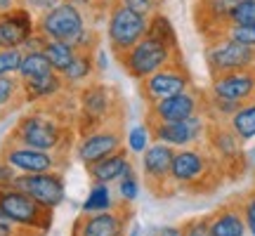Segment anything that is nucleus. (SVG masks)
Returning <instances> with one entry per match:
<instances>
[{
    "instance_id": "24",
    "label": "nucleus",
    "mask_w": 255,
    "mask_h": 236,
    "mask_svg": "<svg viewBox=\"0 0 255 236\" xmlns=\"http://www.w3.org/2000/svg\"><path fill=\"white\" fill-rule=\"evenodd\" d=\"M95 76H100L97 66H95V52H78L76 59L71 62V66L62 73L69 90H81L83 85L95 81Z\"/></svg>"
},
{
    "instance_id": "30",
    "label": "nucleus",
    "mask_w": 255,
    "mask_h": 236,
    "mask_svg": "<svg viewBox=\"0 0 255 236\" xmlns=\"http://www.w3.org/2000/svg\"><path fill=\"white\" fill-rule=\"evenodd\" d=\"M119 203L114 201V194H111L109 184H97V182H92L90 191H88V196L83 201L81 210L88 215V213H104V210H111L116 208Z\"/></svg>"
},
{
    "instance_id": "5",
    "label": "nucleus",
    "mask_w": 255,
    "mask_h": 236,
    "mask_svg": "<svg viewBox=\"0 0 255 236\" xmlns=\"http://www.w3.org/2000/svg\"><path fill=\"white\" fill-rule=\"evenodd\" d=\"M146 21L149 17L137 14L135 9L126 7L119 0H111L107 9V43L111 52L121 57L130 47H135L146 36Z\"/></svg>"
},
{
    "instance_id": "16",
    "label": "nucleus",
    "mask_w": 255,
    "mask_h": 236,
    "mask_svg": "<svg viewBox=\"0 0 255 236\" xmlns=\"http://www.w3.org/2000/svg\"><path fill=\"white\" fill-rule=\"evenodd\" d=\"M24 194L40 203L43 208L55 213L64 201H66V180L64 170H50V173H36V175H17L14 184Z\"/></svg>"
},
{
    "instance_id": "23",
    "label": "nucleus",
    "mask_w": 255,
    "mask_h": 236,
    "mask_svg": "<svg viewBox=\"0 0 255 236\" xmlns=\"http://www.w3.org/2000/svg\"><path fill=\"white\" fill-rule=\"evenodd\" d=\"M24 85V102L26 104H33V107H40V104H52L59 97H64L69 88L64 78L57 71L47 73L43 78H36V81H28L21 83Z\"/></svg>"
},
{
    "instance_id": "18",
    "label": "nucleus",
    "mask_w": 255,
    "mask_h": 236,
    "mask_svg": "<svg viewBox=\"0 0 255 236\" xmlns=\"http://www.w3.org/2000/svg\"><path fill=\"white\" fill-rule=\"evenodd\" d=\"M36 33V14L26 5H17L0 14V47H24Z\"/></svg>"
},
{
    "instance_id": "27",
    "label": "nucleus",
    "mask_w": 255,
    "mask_h": 236,
    "mask_svg": "<svg viewBox=\"0 0 255 236\" xmlns=\"http://www.w3.org/2000/svg\"><path fill=\"white\" fill-rule=\"evenodd\" d=\"M146 36L163 43V45L173 47V50H180V40H177V31H175L173 21L168 19V14H163L161 9L154 12L149 21H146Z\"/></svg>"
},
{
    "instance_id": "17",
    "label": "nucleus",
    "mask_w": 255,
    "mask_h": 236,
    "mask_svg": "<svg viewBox=\"0 0 255 236\" xmlns=\"http://www.w3.org/2000/svg\"><path fill=\"white\" fill-rule=\"evenodd\" d=\"M130 218L132 213L126 203L104 213H83L73 225L71 236H128Z\"/></svg>"
},
{
    "instance_id": "4",
    "label": "nucleus",
    "mask_w": 255,
    "mask_h": 236,
    "mask_svg": "<svg viewBox=\"0 0 255 236\" xmlns=\"http://www.w3.org/2000/svg\"><path fill=\"white\" fill-rule=\"evenodd\" d=\"M119 64L123 66L126 76H130L132 81H144L151 73H156L158 69H163L168 64L182 59V52L180 50H173V47L158 43L154 38L144 36L135 47H130L128 52H123L121 57H116Z\"/></svg>"
},
{
    "instance_id": "11",
    "label": "nucleus",
    "mask_w": 255,
    "mask_h": 236,
    "mask_svg": "<svg viewBox=\"0 0 255 236\" xmlns=\"http://www.w3.org/2000/svg\"><path fill=\"white\" fill-rule=\"evenodd\" d=\"M123 146H126L123 123H111V125L78 135L76 144H73V154L83 165H92L102 161V158H107V156L116 154Z\"/></svg>"
},
{
    "instance_id": "37",
    "label": "nucleus",
    "mask_w": 255,
    "mask_h": 236,
    "mask_svg": "<svg viewBox=\"0 0 255 236\" xmlns=\"http://www.w3.org/2000/svg\"><path fill=\"white\" fill-rule=\"evenodd\" d=\"M119 2H123L130 9H135L137 14H142V17H151L163 5V0H119Z\"/></svg>"
},
{
    "instance_id": "3",
    "label": "nucleus",
    "mask_w": 255,
    "mask_h": 236,
    "mask_svg": "<svg viewBox=\"0 0 255 236\" xmlns=\"http://www.w3.org/2000/svg\"><path fill=\"white\" fill-rule=\"evenodd\" d=\"M76 127L78 135L90 132L97 127L111 125V123H123V102L116 88L104 85L100 81H92L76 90Z\"/></svg>"
},
{
    "instance_id": "31",
    "label": "nucleus",
    "mask_w": 255,
    "mask_h": 236,
    "mask_svg": "<svg viewBox=\"0 0 255 236\" xmlns=\"http://www.w3.org/2000/svg\"><path fill=\"white\" fill-rule=\"evenodd\" d=\"M119 199L121 203H126V206H132L139 196V191H142V182H139V175H137L135 168H130L119 182Z\"/></svg>"
},
{
    "instance_id": "20",
    "label": "nucleus",
    "mask_w": 255,
    "mask_h": 236,
    "mask_svg": "<svg viewBox=\"0 0 255 236\" xmlns=\"http://www.w3.org/2000/svg\"><path fill=\"white\" fill-rule=\"evenodd\" d=\"M237 0H199L196 2V26L206 40L225 36L229 26V12Z\"/></svg>"
},
{
    "instance_id": "39",
    "label": "nucleus",
    "mask_w": 255,
    "mask_h": 236,
    "mask_svg": "<svg viewBox=\"0 0 255 236\" xmlns=\"http://www.w3.org/2000/svg\"><path fill=\"white\" fill-rule=\"evenodd\" d=\"M241 210H244V220H246L248 234L255 236V189L248 191L246 196L241 199Z\"/></svg>"
},
{
    "instance_id": "8",
    "label": "nucleus",
    "mask_w": 255,
    "mask_h": 236,
    "mask_svg": "<svg viewBox=\"0 0 255 236\" xmlns=\"http://www.w3.org/2000/svg\"><path fill=\"white\" fill-rule=\"evenodd\" d=\"M206 66L210 78L232 71H255V47L244 45L229 36L206 40Z\"/></svg>"
},
{
    "instance_id": "47",
    "label": "nucleus",
    "mask_w": 255,
    "mask_h": 236,
    "mask_svg": "<svg viewBox=\"0 0 255 236\" xmlns=\"http://www.w3.org/2000/svg\"><path fill=\"white\" fill-rule=\"evenodd\" d=\"M128 236H139V225H132V227H130V234Z\"/></svg>"
},
{
    "instance_id": "7",
    "label": "nucleus",
    "mask_w": 255,
    "mask_h": 236,
    "mask_svg": "<svg viewBox=\"0 0 255 236\" xmlns=\"http://www.w3.org/2000/svg\"><path fill=\"white\" fill-rule=\"evenodd\" d=\"M88 26H90L88 12L81 5L69 2V0H62L59 5L36 17V31L47 40L73 43Z\"/></svg>"
},
{
    "instance_id": "15",
    "label": "nucleus",
    "mask_w": 255,
    "mask_h": 236,
    "mask_svg": "<svg viewBox=\"0 0 255 236\" xmlns=\"http://www.w3.org/2000/svg\"><path fill=\"white\" fill-rule=\"evenodd\" d=\"M151 130V139L154 142H163V144L173 146V149H184V146H196L206 144L208 137L210 120L206 114H199L187 120H173V123H146Z\"/></svg>"
},
{
    "instance_id": "36",
    "label": "nucleus",
    "mask_w": 255,
    "mask_h": 236,
    "mask_svg": "<svg viewBox=\"0 0 255 236\" xmlns=\"http://www.w3.org/2000/svg\"><path fill=\"white\" fill-rule=\"evenodd\" d=\"M180 229H182V236H213V232H210L208 215L187 220V222H182V225H180Z\"/></svg>"
},
{
    "instance_id": "45",
    "label": "nucleus",
    "mask_w": 255,
    "mask_h": 236,
    "mask_svg": "<svg viewBox=\"0 0 255 236\" xmlns=\"http://www.w3.org/2000/svg\"><path fill=\"white\" fill-rule=\"evenodd\" d=\"M17 5H21V0H0V14H2V12H9V9H14Z\"/></svg>"
},
{
    "instance_id": "13",
    "label": "nucleus",
    "mask_w": 255,
    "mask_h": 236,
    "mask_svg": "<svg viewBox=\"0 0 255 236\" xmlns=\"http://www.w3.org/2000/svg\"><path fill=\"white\" fill-rule=\"evenodd\" d=\"M0 156L19 175L64 170L66 168V158H69L66 154H59V151H45V149H33V146L12 144V142H5V144L0 146Z\"/></svg>"
},
{
    "instance_id": "42",
    "label": "nucleus",
    "mask_w": 255,
    "mask_h": 236,
    "mask_svg": "<svg viewBox=\"0 0 255 236\" xmlns=\"http://www.w3.org/2000/svg\"><path fill=\"white\" fill-rule=\"evenodd\" d=\"M69 2H76V5H81L85 12L90 9V12H95V14L100 17L102 12H107V9H109L111 0H69Z\"/></svg>"
},
{
    "instance_id": "2",
    "label": "nucleus",
    "mask_w": 255,
    "mask_h": 236,
    "mask_svg": "<svg viewBox=\"0 0 255 236\" xmlns=\"http://www.w3.org/2000/svg\"><path fill=\"white\" fill-rule=\"evenodd\" d=\"M227 175L222 170L220 161L213 156L206 144L196 146H184V149H175L173 158V170H170V180H173L175 194H210L222 184Z\"/></svg>"
},
{
    "instance_id": "35",
    "label": "nucleus",
    "mask_w": 255,
    "mask_h": 236,
    "mask_svg": "<svg viewBox=\"0 0 255 236\" xmlns=\"http://www.w3.org/2000/svg\"><path fill=\"white\" fill-rule=\"evenodd\" d=\"M100 43H102V38H100V33H97V28L95 26H88L81 36L73 40V45H76L78 52H97Z\"/></svg>"
},
{
    "instance_id": "1",
    "label": "nucleus",
    "mask_w": 255,
    "mask_h": 236,
    "mask_svg": "<svg viewBox=\"0 0 255 236\" xmlns=\"http://www.w3.org/2000/svg\"><path fill=\"white\" fill-rule=\"evenodd\" d=\"M73 127H76V123L71 120V116H66V114H62V109H57V102L40 104L19 118L5 142L66 154L71 144H76Z\"/></svg>"
},
{
    "instance_id": "26",
    "label": "nucleus",
    "mask_w": 255,
    "mask_h": 236,
    "mask_svg": "<svg viewBox=\"0 0 255 236\" xmlns=\"http://www.w3.org/2000/svg\"><path fill=\"white\" fill-rule=\"evenodd\" d=\"M43 55L47 57V62L52 64V69L62 76V73L71 66L73 59H76L78 50H76V45H73V43H66V40H47V38H45Z\"/></svg>"
},
{
    "instance_id": "21",
    "label": "nucleus",
    "mask_w": 255,
    "mask_h": 236,
    "mask_svg": "<svg viewBox=\"0 0 255 236\" xmlns=\"http://www.w3.org/2000/svg\"><path fill=\"white\" fill-rule=\"evenodd\" d=\"M210 232L213 236H246L248 227L244 220V210H241V201H229L222 203L208 215Z\"/></svg>"
},
{
    "instance_id": "12",
    "label": "nucleus",
    "mask_w": 255,
    "mask_h": 236,
    "mask_svg": "<svg viewBox=\"0 0 255 236\" xmlns=\"http://www.w3.org/2000/svg\"><path fill=\"white\" fill-rule=\"evenodd\" d=\"M206 146L220 161V165H222V170H225L229 180H237V177L244 175V170H246L244 142L229 130L227 123H210Z\"/></svg>"
},
{
    "instance_id": "29",
    "label": "nucleus",
    "mask_w": 255,
    "mask_h": 236,
    "mask_svg": "<svg viewBox=\"0 0 255 236\" xmlns=\"http://www.w3.org/2000/svg\"><path fill=\"white\" fill-rule=\"evenodd\" d=\"M0 107L5 111L26 107L24 102V85L19 76H0Z\"/></svg>"
},
{
    "instance_id": "43",
    "label": "nucleus",
    "mask_w": 255,
    "mask_h": 236,
    "mask_svg": "<svg viewBox=\"0 0 255 236\" xmlns=\"http://www.w3.org/2000/svg\"><path fill=\"white\" fill-rule=\"evenodd\" d=\"M0 236H38V234L17 227V225H12V222H0Z\"/></svg>"
},
{
    "instance_id": "22",
    "label": "nucleus",
    "mask_w": 255,
    "mask_h": 236,
    "mask_svg": "<svg viewBox=\"0 0 255 236\" xmlns=\"http://www.w3.org/2000/svg\"><path fill=\"white\" fill-rule=\"evenodd\" d=\"M130 168H135V165H132V154L128 151L126 146L119 149L116 154L97 161V163L85 165L90 182H97V184H116Z\"/></svg>"
},
{
    "instance_id": "14",
    "label": "nucleus",
    "mask_w": 255,
    "mask_h": 236,
    "mask_svg": "<svg viewBox=\"0 0 255 236\" xmlns=\"http://www.w3.org/2000/svg\"><path fill=\"white\" fill-rule=\"evenodd\" d=\"M206 109V92L191 85L189 90L165 97L161 102L146 104V123H173V120H187L203 114Z\"/></svg>"
},
{
    "instance_id": "19",
    "label": "nucleus",
    "mask_w": 255,
    "mask_h": 236,
    "mask_svg": "<svg viewBox=\"0 0 255 236\" xmlns=\"http://www.w3.org/2000/svg\"><path fill=\"white\" fill-rule=\"evenodd\" d=\"M222 100L246 104L255 100V71H232L210 78V90Z\"/></svg>"
},
{
    "instance_id": "44",
    "label": "nucleus",
    "mask_w": 255,
    "mask_h": 236,
    "mask_svg": "<svg viewBox=\"0 0 255 236\" xmlns=\"http://www.w3.org/2000/svg\"><path fill=\"white\" fill-rule=\"evenodd\" d=\"M95 66H97V73L107 71V55H104L102 47H97V52H95Z\"/></svg>"
},
{
    "instance_id": "41",
    "label": "nucleus",
    "mask_w": 255,
    "mask_h": 236,
    "mask_svg": "<svg viewBox=\"0 0 255 236\" xmlns=\"http://www.w3.org/2000/svg\"><path fill=\"white\" fill-rule=\"evenodd\" d=\"M62 0H21V5H26L33 14H43V12H47V9H52L55 5H59Z\"/></svg>"
},
{
    "instance_id": "32",
    "label": "nucleus",
    "mask_w": 255,
    "mask_h": 236,
    "mask_svg": "<svg viewBox=\"0 0 255 236\" xmlns=\"http://www.w3.org/2000/svg\"><path fill=\"white\" fill-rule=\"evenodd\" d=\"M151 130L149 125H132L130 130L126 132V149L130 151L132 156H142L144 149L151 144Z\"/></svg>"
},
{
    "instance_id": "6",
    "label": "nucleus",
    "mask_w": 255,
    "mask_h": 236,
    "mask_svg": "<svg viewBox=\"0 0 255 236\" xmlns=\"http://www.w3.org/2000/svg\"><path fill=\"white\" fill-rule=\"evenodd\" d=\"M0 210L7 215L12 225H17L21 229H28V232H33L38 236L50 232L52 218H55L52 210L43 208L40 203H36L28 194H24L17 187L0 189Z\"/></svg>"
},
{
    "instance_id": "33",
    "label": "nucleus",
    "mask_w": 255,
    "mask_h": 236,
    "mask_svg": "<svg viewBox=\"0 0 255 236\" xmlns=\"http://www.w3.org/2000/svg\"><path fill=\"white\" fill-rule=\"evenodd\" d=\"M255 24V0H237L229 12V26H251Z\"/></svg>"
},
{
    "instance_id": "46",
    "label": "nucleus",
    "mask_w": 255,
    "mask_h": 236,
    "mask_svg": "<svg viewBox=\"0 0 255 236\" xmlns=\"http://www.w3.org/2000/svg\"><path fill=\"white\" fill-rule=\"evenodd\" d=\"M156 236H182V229L180 227H163Z\"/></svg>"
},
{
    "instance_id": "48",
    "label": "nucleus",
    "mask_w": 255,
    "mask_h": 236,
    "mask_svg": "<svg viewBox=\"0 0 255 236\" xmlns=\"http://www.w3.org/2000/svg\"><path fill=\"white\" fill-rule=\"evenodd\" d=\"M5 114H7V111H5L2 107H0V120H2V116H5Z\"/></svg>"
},
{
    "instance_id": "9",
    "label": "nucleus",
    "mask_w": 255,
    "mask_h": 236,
    "mask_svg": "<svg viewBox=\"0 0 255 236\" xmlns=\"http://www.w3.org/2000/svg\"><path fill=\"white\" fill-rule=\"evenodd\" d=\"M142 158V177L146 182V189L151 191L158 199L165 196H173L175 187L170 180V170H173V158H175V149L173 146L163 144V142H151L144 149Z\"/></svg>"
},
{
    "instance_id": "25",
    "label": "nucleus",
    "mask_w": 255,
    "mask_h": 236,
    "mask_svg": "<svg viewBox=\"0 0 255 236\" xmlns=\"http://www.w3.org/2000/svg\"><path fill=\"white\" fill-rule=\"evenodd\" d=\"M227 125L244 144L251 142V139H255V100L241 104V107L234 111V116L227 120Z\"/></svg>"
},
{
    "instance_id": "10",
    "label": "nucleus",
    "mask_w": 255,
    "mask_h": 236,
    "mask_svg": "<svg viewBox=\"0 0 255 236\" xmlns=\"http://www.w3.org/2000/svg\"><path fill=\"white\" fill-rule=\"evenodd\" d=\"M191 85H194V78H191V71L187 69L184 59H177V62L168 64L163 69H158L156 73H151L149 78L137 83L139 97L146 104H154V102H161L165 97L180 95V92L189 90Z\"/></svg>"
},
{
    "instance_id": "38",
    "label": "nucleus",
    "mask_w": 255,
    "mask_h": 236,
    "mask_svg": "<svg viewBox=\"0 0 255 236\" xmlns=\"http://www.w3.org/2000/svg\"><path fill=\"white\" fill-rule=\"evenodd\" d=\"M225 36H229L232 40H239L244 45L255 47V24H251V26H227Z\"/></svg>"
},
{
    "instance_id": "28",
    "label": "nucleus",
    "mask_w": 255,
    "mask_h": 236,
    "mask_svg": "<svg viewBox=\"0 0 255 236\" xmlns=\"http://www.w3.org/2000/svg\"><path fill=\"white\" fill-rule=\"evenodd\" d=\"M52 64L47 62V57L43 55V50H24V59H21V66H19V81L28 83L36 81V78H43L47 73H52Z\"/></svg>"
},
{
    "instance_id": "40",
    "label": "nucleus",
    "mask_w": 255,
    "mask_h": 236,
    "mask_svg": "<svg viewBox=\"0 0 255 236\" xmlns=\"http://www.w3.org/2000/svg\"><path fill=\"white\" fill-rule=\"evenodd\" d=\"M17 170L12 168V165L0 156V189H7V187H12L14 184V177H17Z\"/></svg>"
},
{
    "instance_id": "34",
    "label": "nucleus",
    "mask_w": 255,
    "mask_h": 236,
    "mask_svg": "<svg viewBox=\"0 0 255 236\" xmlns=\"http://www.w3.org/2000/svg\"><path fill=\"white\" fill-rule=\"evenodd\" d=\"M24 59V47H0V76H17Z\"/></svg>"
},
{
    "instance_id": "49",
    "label": "nucleus",
    "mask_w": 255,
    "mask_h": 236,
    "mask_svg": "<svg viewBox=\"0 0 255 236\" xmlns=\"http://www.w3.org/2000/svg\"><path fill=\"white\" fill-rule=\"evenodd\" d=\"M253 168H255V154H253Z\"/></svg>"
}]
</instances>
